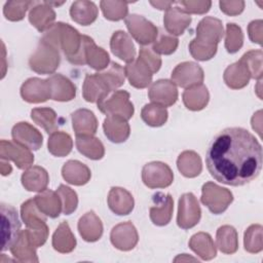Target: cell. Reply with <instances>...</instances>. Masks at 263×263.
Segmentation results:
<instances>
[{
  "label": "cell",
  "mask_w": 263,
  "mask_h": 263,
  "mask_svg": "<svg viewBox=\"0 0 263 263\" xmlns=\"http://www.w3.org/2000/svg\"><path fill=\"white\" fill-rule=\"evenodd\" d=\"M33 1H9L6 2L3 8L4 16L11 22H17L24 18L27 10L31 5H34Z\"/></svg>",
  "instance_id": "f907efd6"
},
{
  "label": "cell",
  "mask_w": 263,
  "mask_h": 263,
  "mask_svg": "<svg viewBox=\"0 0 263 263\" xmlns=\"http://www.w3.org/2000/svg\"><path fill=\"white\" fill-rule=\"evenodd\" d=\"M72 126L76 136H93L98 129V120L88 109H78L72 113Z\"/></svg>",
  "instance_id": "83f0119b"
},
{
  "label": "cell",
  "mask_w": 263,
  "mask_h": 263,
  "mask_svg": "<svg viewBox=\"0 0 263 263\" xmlns=\"http://www.w3.org/2000/svg\"><path fill=\"white\" fill-rule=\"evenodd\" d=\"M22 184L28 191L41 192L47 188L49 176L46 170L39 165L30 166L26 170L21 178Z\"/></svg>",
  "instance_id": "f546056e"
},
{
  "label": "cell",
  "mask_w": 263,
  "mask_h": 263,
  "mask_svg": "<svg viewBox=\"0 0 263 263\" xmlns=\"http://www.w3.org/2000/svg\"><path fill=\"white\" fill-rule=\"evenodd\" d=\"M48 151L53 156L64 157L67 156L73 147V141L70 135L64 132H54L48 138Z\"/></svg>",
  "instance_id": "b9f144b4"
},
{
  "label": "cell",
  "mask_w": 263,
  "mask_h": 263,
  "mask_svg": "<svg viewBox=\"0 0 263 263\" xmlns=\"http://www.w3.org/2000/svg\"><path fill=\"white\" fill-rule=\"evenodd\" d=\"M77 150L85 157L99 160L105 154V148L102 142L93 136H76Z\"/></svg>",
  "instance_id": "ab89813d"
},
{
  "label": "cell",
  "mask_w": 263,
  "mask_h": 263,
  "mask_svg": "<svg viewBox=\"0 0 263 263\" xmlns=\"http://www.w3.org/2000/svg\"><path fill=\"white\" fill-rule=\"evenodd\" d=\"M220 9L227 15H237L245 8V1H220Z\"/></svg>",
  "instance_id": "9f6ffc18"
},
{
  "label": "cell",
  "mask_w": 263,
  "mask_h": 263,
  "mask_svg": "<svg viewBox=\"0 0 263 263\" xmlns=\"http://www.w3.org/2000/svg\"><path fill=\"white\" fill-rule=\"evenodd\" d=\"M71 64L74 65H89L92 69L101 71L108 67L110 62L108 52L96 45L95 41L86 35H82L81 46L77 54L68 59Z\"/></svg>",
  "instance_id": "277c9868"
},
{
  "label": "cell",
  "mask_w": 263,
  "mask_h": 263,
  "mask_svg": "<svg viewBox=\"0 0 263 263\" xmlns=\"http://www.w3.org/2000/svg\"><path fill=\"white\" fill-rule=\"evenodd\" d=\"M107 200L109 209L118 216L128 215L134 210V197L124 188L112 187L109 191Z\"/></svg>",
  "instance_id": "603a6c76"
},
{
  "label": "cell",
  "mask_w": 263,
  "mask_h": 263,
  "mask_svg": "<svg viewBox=\"0 0 263 263\" xmlns=\"http://www.w3.org/2000/svg\"><path fill=\"white\" fill-rule=\"evenodd\" d=\"M12 168H11V165L9 164L8 160H5V159H1V174L3 176H7L11 173Z\"/></svg>",
  "instance_id": "91938a15"
},
{
  "label": "cell",
  "mask_w": 263,
  "mask_h": 263,
  "mask_svg": "<svg viewBox=\"0 0 263 263\" xmlns=\"http://www.w3.org/2000/svg\"><path fill=\"white\" fill-rule=\"evenodd\" d=\"M177 4H180L187 13H194V14H203L208 12L212 6L211 1H179Z\"/></svg>",
  "instance_id": "11a10c76"
},
{
  "label": "cell",
  "mask_w": 263,
  "mask_h": 263,
  "mask_svg": "<svg viewBox=\"0 0 263 263\" xmlns=\"http://www.w3.org/2000/svg\"><path fill=\"white\" fill-rule=\"evenodd\" d=\"M179 44V40L177 37L173 35L162 34L158 38V40L154 41L152 50L157 54L168 55L176 51Z\"/></svg>",
  "instance_id": "f5cc1de1"
},
{
  "label": "cell",
  "mask_w": 263,
  "mask_h": 263,
  "mask_svg": "<svg viewBox=\"0 0 263 263\" xmlns=\"http://www.w3.org/2000/svg\"><path fill=\"white\" fill-rule=\"evenodd\" d=\"M112 53L125 63H132L136 58V48L132 38L124 31H116L110 39Z\"/></svg>",
  "instance_id": "ffe728a7"
},
{
  "label": "cell",
  "mask_w": 263,
  "mask_h": 263,
  "mask_svg": "<svg viewBox=\"0 0 263 263\" xmlns=\"http://www.w3.org/2000/svg\"><path fill=\"white\" fill-rule=\"evenodd\" d=\"M102 79L106 82L111 91L120 87L125 80L124 68H122L119 64L112 62L109 68L102 73H99Z\"/></svg>",
  "instance_id": "bcb514c9"
},
{
  "label": "cell",
  "mask_w": 263,
  "mask_h": 263,
  "mask_svg": "<svg viewBox=\"0 0 263 263\" xmlns=\"http://www.w3.org/2000/svg\"><path fill=\"white\" fill-rule=\"evenodd\" d=\"M177 167L184 177L195 178L202 170L200 156L194 151L186 150L179 155L177 159Z\"/></svg>",
  "instance_id": "74e56055"
},
{
  "label": "cell",
  "mask_w": 263,
  "mask_h": 263,
  "mask_svg": "<svg viewBox=\"0 0 263 263\" xmlns=\"http://www.w3.org/2000/svg\"><path fill=\"white\" fill-rule=\"evenodd\" d=\"M41 40L62 49L66 58L70 59L79 51L82 35L69 24L59 22L44 33Z\"/></svg>",
  "instance_id": "3957f363"
},
{
  "label": "cell",
  "mask_w": 263,
  "mask_h": 263,
  "mask_svg": "<svg viewBox=\"0 0 263 263\" xmlns=\"http://www.w3.org/2000/svg\"><path fill=\"white\" fill-rule=\"evenodd\" d=\"M31 118L47 134H52L58 129L57 113L51 108H34L31 111Z\"/></svg>",
  "instance_id": "7bdbcfd3"
},
{
  "label": "cell",
  "mask_w": 263,
  "mask_h": 263,
  "mask_svg": "<svg viewBox=\"0 0 263 263\" xmlns=\"http://www.w3.org/2000/svg\"><path fill=\"white\" fill-rule=\"evenodd\" d=\"M21 216L29 229L38 230L48 228L46 225V216L38 209L34 198L28 199L22 204Z\"/></svg>",
  "instance_id": "836d02e7"
},
{
  "label": "cell",
  "mask_w": 263,
  "mask_h": 263,
  "mask_svg": "<svg viewBox=\"0 0 263 263\" xmlns=\"http://www.w3.org/2000/svg\"><path fill=\"white\" fill-rule=\"evenodd\" d=\"M57 193L59 194L62 200L63 213L65 215H71L73 212H75L78 204V198H77L76 192L72 190L70 187L62 184L57 189Z\"/></svg>",
  "instance_id": "816d5d0a"
},
{
  "label": "cell",
  "mask_w": 263,
  "mask_h": 263,
  "mask_svg": "<svg viewBox=\"0 0 263 263\" xmlns=\"http://www.w3.org/2000/svg\"><path fill=\"white\" fill-rule=\"evenodd\" d=\"M139 59L151 70L153 74L156 73L161 67V59L152 50V48L142 47L139 52Z\"/></svg>",
  "instance_id": "db71d44e"
},
{
  "label": "cell",
  "mask_w": 263,
  "mask_h": 263,
  "mask_svg": "<svg viewBox=\"0 0 263 263\" xmlns=\"http://www.w3.org/2000/svg\"><path fill=\"white\" fill-rule=\"evenodd\" d=\"M34 201L38 209L50 218L59 217L61 211H63L62 200L57 191L45 189L34 197Z\"/></svg>",
  "instance_id": "4dcf8cb0"
},
{
  "label": "cell",
  "mask_w": 263,
  "mask_h": 263,
  "mask_svg": "<svg viewBox=\"0 0 263 263\" xmlns=\"http://www.w3.org/2000/svg\"><path fill=\"white\" fill-rule=\"evenodd\" d=\"M51 90V100L58 102L72 101L76 96V86L62 74H53L48 78Z\"/></svg>",
  "instance_id": "4316f807"
},
{
  "label": "cell",
  "mask_w": 263,
  "mask_h": 263,
  "mask_svg": "<svg viewBox=\"0 0 263 263\" xmlns=\"http://www.w3.org/2000/svg\"><path fill=\"white\" fill-rule=\"evenodd\" d=\"M52 247L62 254L72 252L76 247V239L72 233L69 224L63 221L52 235Z\"/></svg>",
  "instance_id": "f35d334b"
},
{
  "label": "cell",
  "mask_w": 263,
  "mask_h": 263,
  "mask_svg": "<svg viewBox=\"0 0 263 263\" xmlns=\"http://www.w3.org/2000/svg\"><path fill=\"white\" fill-rule=\"evenodd\" d=\"M153 205L149 209L152 223L156 226H164L171 222L174 210V200L171 194L156 192L152 197Z\"/></svg>",
  "instance_id": "4fadbf2b"
},
{
  "label": "cell",
  "mask_w": 263,
  "mask_h": 263,
  "mask_svg": "<svg viewBox=\"0 0 263 263\" xmlns=\"http://www.w3.org/2000/svg\"><path fill=\"white\" fill-rule=\"evenodd\" d=\"M77 227L81 237L88 242L99 240L103 234L102 221L92 211L85 213L79 219Z\"/></svg>",
  "instance_id": "484cf974"
},
{
  "label": "cell",
  "mask_w": 263,
  "mask_h": 263,
  "mask_svg": "<svg viewBox=\"0 0 263 263\" xmlns=\"http://www.w3.org/2000/svg\"><path fill=\"white\" fill-rule=\"evenodd\" d=\"M99 110L106 115H117L128 120L133 117L135 109L129 101L126 90H116L109 98L98 103Z\"/></svg>",
  "instance_id": "9c48e42d"
},
{
  "label": "cell",
  "mask_w": 263,
  "mask_h": 263,
  "mask_svg": "<svg viewBox=\"0 0 263 263\" xmlns=\"http://www.w3.org/2000/svg\"><path fill=\"white\" fill-rule=\"evenodd\" d=\"M128 2L126 1H101L100 6L105 18L113 22L120 21L127 16Z\"/></svg>",
  "instance_id": "f6af8a7d"
},
{
  "label": "cell",
  "mask_w": 263,
  "mask_h": 263,
  "mask_svg": "<svg viewBox=\"0 0 263 263\" xmlns=\"http://www.w3.org/2000/svg\"><path fill=\"white\" fill-rule=\"evenodd\" d=\"M29 21L39 32H44L54 25L55 12L46 2H35L29 12Z\"/></svg>",
  "instance_id": "cb8c5ba5"
},
{
  "label": "cell",
  "mask_w": 263,
  "mask_h": 263,
  "mask_svg": "<svg viewBox=\"0 0 263 263\" xmlns=\"http://www.w3.org/2000/svg\"><path fill=\"white\" fill-rule=\"evenodd\" d=\"M142 180L150 189L166 188L173 183L174 174L166 163L161 161H152L143 166Z\"/></svg>",
  "instance_id": "30bf717a"
},
{
  "label": "cell",
  "mask_w": 263,
  "mask_h": 263,
  "mask_svg": "<svg viewBox=\"0 0 263 263\" xmlns=\"http://www.w3.org/2000/svg\"><path fill=\"white\" fill-rule=\"evenodd\" d=\"M62 176L69 184L82 186L90 180L91 173L84 163L78 160H69L62 167Z\"/></svg>",
  "instance_id": "f1b7e54d"
},
{
  "label": "cell",
  "mask_w": 263,
  "mask_h": 263,
  "mask_svg": "<svg viewBox=\"0 0 263 263\" xmlns=\"http://www.w3.org/2000/svg\"><path fill=\"white\" fill-rule=\"evenodd\" d=\"M110 92V88L99 73L87 74L85 76L82 86V96L86 102L98 104L105 100Z\"/></svg>",
  "instance_id": "d6986e66"
},
{
  "label": "cell",
  "mask_w": 263,
  "mask_h": 263,
  "mask_svg": "<svg viewBox=\"0 0 263 263\" xmlns=\"http://www.w3.org/2000/svg\"><path fill=\"white\" fill-rule=\"evenodd\" d=\"M201 210L197 198L191 192L184 193L179 199L177 224L182 229L194 227L200 220Z\"/></svg>",
  "instance_id": "8fae6325"
},
{
  "label": "cell",
  "mask_w": 263,
  "mask_h": 263,
  "mask_svg": "<svg viewBox=\"0 0 263 263\" xmlns=\"http://www.w3.org/2000/svg\"><path fill=\"white\" fill-rule=\"evenodd\" d=\"M12 256L20 262H38L36 248L30 241L27 230H22L15 242L9 249Z\"/></svg>",
  "instance_id": "e575fe53"
},
{
  "label": "cell",
  "mask_w": 263,
  "mask_h": 263,
  "mask_svg": "<svg viewBox=\"0 0 263 263\" xmlns=\"http://www.w3.org/2000/svg\"><path fill=\"white\" fill-rule=\"evenodd\" d=\"M11 136L15 143L29 149L38 150L42 146L41 133L28 122H18L11 129Z\"/></svg>",
  "instance_id": "ac0fdd59"
},
{
  "label": "cell",
  "mask_w": 263,
  "mask_h": 263,
  "mask_svg": "<svg viewBox=\"0 0 263 263\" xmlns=\"http://www.w3.org/2000/svg\"><path fill=\"white\" fill-rule=\"evenodd\" d=\"M204 78L201 67L193 62H183L172 72V81L183 88H190L202 84Z\"/></svg>",
  "instance_id": "7c38bea8"
},
{
  "label": "cell",
  "mask_w": 263,
  "mask_h": 263,
  "mask_svg": "<svg viewBox=\"0 0 263 263\" xmlns=\"http://www.w3.org/2000/svg\"><path fill=\"white\" fill-rule=\"evenodd\" d=\"M70 15L75 23L82 26H88L97 20L98 7L91 1H75L70 7Z\"/></svg>",
  "instance_id": "1f68e13d"
},
{
  "label": "cell",
  "mask_w": 263,
  "mask_h": 263,
  "mask_svg": "<svg viewBox=\"0 0 263 263\" xmlns=\"http://www.w3.org/2000/svg\"><path fill=\"white\" fill-rule=\"evenodd\" d=\"M182 98L183 103L187 109L191 111H199L208 105L210 95L206 86L199 84L190 88H186Z\"/></svg>",
  "instance_id": "8d00e7d4"
},
{
  "label": "cell",
  "mask_w": 263,
  "mask_h": 263,
  "mask_svg": "<svg viewBox=\"0 0 263 263\" xmlns=\"http://www.w3.org/2000/svg\"><path fill=\"white\" fill-rule=\"evenodd\" d=\"M191 23V16L179 6H172L163 15V24L165 30L171 35H182Z\"/></svg>",
  "instance_id": "7402d4cb"
},
{
  "label": "cell",
  "mask_w": 263,
  "mask_h": 263,
  "mask_svg": "<svg viewBox=\"0 0 263 263\" xmlns=\"http://www.w3.org/2000/svg\"><path fill=\"white\" fill-rule=\"evenodd\" d=\"M262 58L263 52L261 49L250 50L240 58V61L248 68L251 78L258 80L262 78Z\"/></svg>",
  "instance_id": "c3c4849f"
},
{
  "label": "cell",
  "mask_w": 263,
  "mask_h": 263,
  "mask_svg": "<svg viewBox=\"0 0 263 263\" xmlns=\"http://www.w3.org/2000/svg\"><path fill=\"white\" fill-rule=\"evenodd\" d=\"M0 157L5 160H12L21 170L29 168L34 162V155L31 150L18 145L14 141L1 140Z\"/></svg>",
  "instance_id": "9a60e30c"
},
{
  "label": "cell",
  "mask_w": 263,
  "mask_h": 263,
  "mask_svg": "<svg viewBox=\"0 0 263 263\" xmlns=\"http://www.w3.org/2000/svg\"><path fill=\"white\" fill-rule=\"evenodd\" d=\"M124 73L129 84L136 88H146L152 82L153 73L139 58L126 64Z\"/></svg>",
  "instance_id": "d4e9b609"
},
{
  "label": "cell",
  "mask_w": 263,
  "mask_h": 263,
  "mask_svg": "<svg viewBox=\"0 0 263 263\" xmlns=\"http://www.w3.org/2000/svg\"><path fill=\"white\" fill-rule=\"evenodd\" d=\"M218 249L224 254H234L238 249V235L234 227L223 225L218 228L216 234Z\"/></svg>",
  "instance_id": "60d3db41"
},
{
  "label": "cell",
  "mask_w": 263,
  "mask_h": 263,
  "mask_svg": "<svg viewBox=\"0 0 263 263\" xmlns=\"http://www.w3.org/2000/svg\"><path fill=\"white\" fill-rule=\"evenodd\" d=\"M167 110L155 103L147 104L141 111V117L143 121L149 126L158 127L163 125L167 120Z\"/></svg>",
  "instance_id": "ee69618b"
},
{
  "label": "cell",
  "mask_w": 263,
  "mask_h": 263,
  "mask_svg": "<svg viewBox=\"0 0 263 263\" xmlns=\"http://www.w3.org/2000/svg\"><path fill=\"white\" fill-rule=\"evenodd\" d=\"M125 26L132 37L141 45H148L157 38V27L143 15L128 14L125 17Z\"/></svg>",
  "instance_id": "ba28073f"
},
{
  "label": "cell",
  "mask_w": 263,
  "mask_h": 263,
  "mask_svg": "<svg viewBox=\"0 0 263 263\" xmlns=\"http://www.w3.org/2000/svg\"><path fill=\"white\" fill-rule=\"evenodd\" d=\"M233 200L230 190L213 182H206L201 188V202L215 215L222 214Z\"/></svg>",
  "instance_id": "8992f818"
},
{
  "label": "cell",
  "mask_w": 263,
  "mask_h": 263,
  "mask_svg": "<svg viewBox=\"0 0 263 263\" xmlns=\"http://www.w3.org/2000/svg\"><path fill=\"white\" fill-rule=\"evenodd\" d=\"M224 35L219 18L203 17L196 27V37L189 43V51L197 61H209L217 52V45Z\"/></svg>",
  "instance_id": "7a4b0ae2"
},
{
  "label": "cell",
  "mask_w": 263,
  "mask_h": 263,
  "mask_svg": "<svg viewBox=\"0 0 263 263\" xmlns=\"http://www.w3.org/2000/svg\"><path fill=\"white\" fill-rule=\"evenodd\" d=\"M110 240L116 249L120 251H129L138 243V231L132 222L119 223L112 228Z\"/></svg>",
  "instance_id": "e0dca14e"
},
{
  "label": "cell",
  "mask_w": 263,
  "mask_h": 263,
  "mask_svg": "<svg viewBox=\"0 0 263 263\" xmlns=\"http://www.w3.org/2000/svg\"><path fill=\"white\" fill-rule=\"evenodd\" d=\"M21 96L24 101L28 103H43L51 99L50 83L47 79H40L37 77L29 78L21 87Z\"/></svg>",
  "instance_id": "5bb4252c"
},
{
  "label": "cell",
  "mask_w": 263,
  "mask_h": 263,
  "mask_svg": "<svg viewBox=\"0 0 263 263\" xmlns=\"http://www.w3.org/2000/svg\"><path fill=\"white\" fill-rule=\"evenodd\" d=\"M223 78L228 87L232 89H240L248 85L251 75L246 65L239 60L226 68Z\"/></svg>",
  "instance_id": "d6a6232c"
},
{
  "label": "cell",
  "mask_w": 263,
  "mask_h": 263,
  "mask_svg": "<svg viewBox=\"0 0 263 263\" xmlns=\"http://www.w3.org/2000/svg\"><path fill=\"white\" fill-rule=\"evenodd\" d=\"M1 230L2 245L1 251H7L17 239L21 233V221L16 210L4 202L1 203Z\"/></svg>",
  "instance_id": "52a82bcc"
},
{
  "label": "cell",
  "mask_w": 263,
  "mask_h": 263,
  "mask_svg": "<svg viewBox=\"0 0 263 263\" xmlns=\"http://www.w3.org/2000/svg\"><path fill=\"white\" fill-rule=\"evenodd\" d=\"M245 250L252 254H257L262 251V226L259 224L251 225L245 232L243 237Z\"/></svg>",
  "instance_id": "7dc6e473"
},
{
  "label": "cell",
  "mask_w": 263,
  "mask_h": 263,
  "mask_svg": "<svg viewBox=\"0 0 263 263\" xmlns=\"http://www.w3.org/2000/svg\"><path fill=\"white\" fill-rule=\"evenodd\" d=\"M103 129L108 140L116 144L125 142L130 134L127 120L117 115H107L103 123Z\"/></svg>",
  "instance_id": "44dd1931"
},
{
  "label": "cell",
  "mask_w": 263,
  "mask_h": 263,
  "mask_svg": "<svg viewBox=\"0 0 263 263\" xmlns=\"http://www.w3.org/2000/svg\"><path fill=\"white\" fill-rule=\"evenodd\" d=\"M205 164L211 176L220 183L242 186L253 181L262 167V147L250 132L227 127L211 141Z\"/></svg>",
  "instance_id": "6da1fadb"
},
{
  "label": "cell",
  "mask_w": 263,
  "mask_h": 263,
  "mask_svg": "<svg viewBox=\"0 0 263 263\" xmlns=\"http://www.w3.org/2000/svg\"><path fill=\"white\" fill-rule=\"evenodd\" d=\"M60 52L53 45L40 40L35 52L29 60L31 70L38 74H52L60 65Z\"/></svg>",
  "instance_id": "5b68a950"
},
{
  "label": "cell",
  "mask_w": 263,
  "mask_h": 263,
  "mask_svg": "<svg viewBox=\"0 0 263 263\" xmlns=\"http://www.w3.org/2000/svg\"><path fill=\"white\" fill-rule=\"evenodd\" d=\"M148 97L152 103L165 108L173 106L177 102L178 89L172 80L159 79L151 84Z\"/></svg>",
  "instance_id": "2e32d148"
},
{
  "label": "cell",
  "mask_w": 263,
  "mask_h": 263,
  "mask_svg": "<svg viewBox=\"0 0 263 263\" xmlns=\"http://www.w3.org/2000/svg\"><path fill=\"white\" fill-rule=\"evenodd\" d=\"M150 4L159 10H167L170 7L173 6V4H176V2L175 1H150Z\"/></svg>",
  "instance_id": "680465c9"
},
{
  "label": "cell",
  "mask_w": 263,
  "mask_h": 263,
  "mask_svg": "<svg viewBox=\"0 0 263 263\" xmlns=\"http://www.w3.org/2000/svg\"><path fill=\"white\" fill-rule=\"evenodd\" d=\"M262 27L263 22L261 20L253 21L248 26V33L251 41L258 43L259 45L262 44Z\"/></svg>",
  "instance_id": "6f0895ef"
},
{
  "label": "cell",
  "mask_w": 263,
  "mask_h": 263,
  "mask_svg": "<svg viewBox=\"0 0 263 263\" xmlns=\"http://www.w3.org/2000/svg\"><path fill=\"white\" fill-rule=\"evenodd\" d=\"M188 245L189 248L202 260H212L217 255L214 240L206 232H198L193 234Z\"/></svg>",
  "instance_id": "d590c367"
},
{
  "label": "cell",
  "mask_w": 263,
  "mask_h": 263,
  "mask_svg": "<svg viewBox=\"0 0 263 263\" xmlns=\"http://www.w3.org/2000/svg\"><path fill=\"white\" fill-rule=\"evenodd\" d=\"M243 43V34L237 25L233 23H228L226 25V38L225 47L229 53L237 52Z\"/></svg>",
  "instance_id": "681fc988"
}]
</instances>
